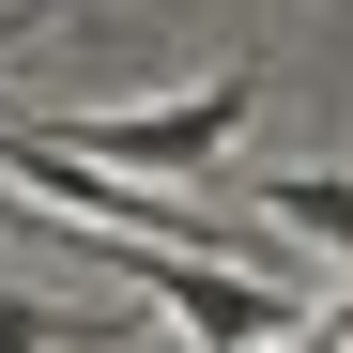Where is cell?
Returning a JSON list of instances; mask_svg holds the SVG:
<instances>
[{
	"instance_id": "3957f363",
	"label": "cell",
	"mask_w": 353,
	"mask_h": 353,
	"mask_svg": "<svg viewBox=\"0 0 353 353\" xmlns=\"http://www.w3.org/2000/svg\"><path fill=\"white\" fill-rule=\"evenodd\" d=\"M0 353H62V307H46V292H16V276H0Z\"/></svg>"
},
{
	"instance_id": "7a4b0ae2",
	"label": "cell",
	"mask_w": 353,
	"mask_h": 353,
	"mask_svg": "<svg viewBox=\"0 0 353 353\" xmlns=\"http://www.w3.org/2000/svg\"><path fill=\"white\" fill-rule=\"evenodd\" d=\"M261 215H276V230H307V246H353V169H276Z\"/></svg>"
},
{
	"instance_id": "6da1fadb",
	"label": "cell",
	"mask_w": 353,
	"mask_h": 353,
	"mask_svg": "<svg viewBox=\"0 0 353 353\" xmlns=\"http://www.w3.org/2000/svg\"><path fill=\"white\" fill-rule=\"evenodd\" d=\"M246 108H261V77L230 62V77H200L185 108H62V123L31 108V123L62 139V154H92V169H139V185H185L200 154H230V139H246Z\"/></svg>"
}]
</instances>
